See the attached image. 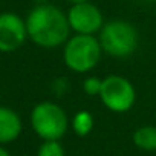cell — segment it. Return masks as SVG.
<instances>
[{
	"instance_id": "obj_1",
	"label": "cell",
	"mask_w": 156,
	"mask_h": 156,
	"mask_svg": "<svg viewBox=\"0 0 156 156\" xmlns=\"http://www.w3.org/2000/svg\"><path fill=\"white\" fill-rule=\"evenodd\" d=\"M28 40L41 49H57L72 35L67 16L52 3L35 5L26 16Z\"/></svg>"
},
{
	"instance_id": "obj_2",
	"label": "cell",
	"mask_w": 156,
	"mask_h": 156,
	"mask_svg": "<svg viewBox=\"0 0 156 156\" xmlns=\"http://www.w3.org/2000/svg\"><path fill=\"white\" fill-rule=\"evenodd\" d=\"M103 52L112 58H127L139 46V32L133 23L122 19H113L104 23L98 34Z\"/></svg>"
},
{
	"instance_id": "obj_3",
	"label": "cell",
	"mask_w": 156,
	"mask_h": 156,
	"mask_svg": "<svg viewBox=\"0 0 156 156\" xmlns=\"http://www.w3.org/2000/svg\"><path fill=\"white\" fill-rule=\"evenodd\" d=\"M103 54L98 35L72 34L63 44V63L73 73H87L94 70Z\"/></svg>"
},
{
	"instance_id": "obj_4",
	"label": "cell",
	"mask_w": 156,
	"mask_h": 156,
	"mask_svg": "<svg viewBox=\"0 0 156 156\" xmlns=\"http://www.w3.org/2000/svg\"><path fill=\"white\" fill-rule=\"evenodd\" d=\"M32 132L41 141H60L70 127L66 110L54 101L37 103L29 115Z\"/></svg>"
},
{
	"instance_id": "obj_5",
	"label": "cell",
	"mask_w": 156,
	"mask_h": 156,
	"mask_svg": "<svg viewBox=\"0 0 156 156\" xmlns=\"http://www.w3.org/2000/svg\"><path fill=\"white\" fill-rule=\"evenodd\" d=\"M100 100L113 113H127L136 103V89L129 78L122 75H107L103 78Z\"/></svg>"
},
{
	"instance_id": "obj_6",
	"label": "cell",
	"mask_w": 156,
	"mask_h": 156,
	"mask_svg": "<svg viewBox=\"0 0 156 156\" xmlns=\"http://www.w3.org/2000/svg\"><path fill=\"white\" fill-rule=\"evenodd\" d=\"M66 16L73 34L98 35L106 23L101 9L92 2L70 5V8L66 11Z\"/></svg>"
},
{
	"instance_id": "obj_7",
	"label": "cell",
	"mask_w": 156,
	"mask_h": 156,
	"mask_svg": "<svg viewBox=\"0 0 156 156\" xmlns=\"http://www.w3.org/2000/svg\"><path fill=\"white\" fill-rule=\"evenodd\" d=\"M28 40L26 22L16 12H0V52L11 54L19 51Z\"/></svg>"
},
{
	"instance_id": "obj_8",
	"label": "cell",
	"mask_w": 156,
	"mask_h": 156,
	"mask_svg": "<svg viewBox=\"0 0 156 156\" xmlns=\"http://www.w3.org/2000/svg\"><path fill=\"white\" fill-rule=\"evenodd\" d=\"M23 132L22 116L8 106H0V145L12 144Z\"/></svg>"
},
{
	"instance_id": "obj_9",
	"label": "cell",
	"mask_w": 156,
	"mask_h": 156,
	"mask_svg": "<svg viewBox=\"0 0 156 156\" xmlns=\"http://www.w3.org/2000/svg\"><path fill=\"white\" fill-rule=\"evenodd\" d=\"M132 141L135 147L144 151H156V126H141L133 135Z\"/></svg>"
},
{
	"instance_id": "obj_10",
	"label": "cell",
	"mask_w": 156,
	"mask_h": 156,
	"mask_svg": "<svg viewBox=\"0 0 156 156\" xmlns=\"http://www.w3.org/2000/svg\"><path fill=\"white\" fill-rule=\"evenodd\" d=\"M70 127H72V132L80 136V138H84L87 135L92 133L94 127H95V118L90 112L87 110H80L76 112L72 119H70Z\"/></svg>"
},
{
	"instance_id": "obj_11",
	"label": "cell",
	"mask_w": 156,
	"mask_h": 156,
	"mask_svg": "<svg viewBox=\"0 0 156 156\" xmlns=\"http://www.w3.org/2000/svg\"><path fill=\"white\" fill-rule=\"evenodd\" d=\"M37 156H66L60 141H41L37 148Z\"/></svg>"
},
{
	"instance_id": "obj_12",
	"label": "cell",
	"mask_w": 156,
	"mask_h": 156,
	"mask_svg": "<svg viewBox=\"0 0 156 156\" xmlns=\"http://www.w3.org/2000/svg\"><path fill=\"white\" fill-rule=\"evenodd\" d=\"M103 78L100 76H86L83 81V90L89 97H100Z\"/></svg>"
},
{
	"instance_id": "obj_13",
	"label": "cell",
	"mask_w": 156,
	"mask_h": 156,
	"mask_svg": "<svg viewBox=\"0 0 156 156\" xmlns=\"http://www.w3.org/2000/svg\"><path fill=\"white\" fill-rule=\"evenodd\" d=\"M0 156H11V153L6 148V145H0Z\"/></svg>"
},
{
	"instance_id": "obj_14",
	"label": "cell",
	"mask_w": 156,
	"mask_h": 156,
	"mask_svg": "<svg viewBox=\"0 0 156 156\" xmlns=\"http://www.w3.org/2000/svg\"><path fill=\"white\" fill-rule=\"evenodd\" d=\"M70 2V5H73V3H84V2H92V0H69Z\"/></svg>"
},
{
	"instance_id": "obj_15",
	"label": "cell",
	"mask_w": 156,
	"mask_h": 156,
	"mask_svg": "<svg viewBox=\"0 0 156 156\" xmlns=\"http://www.w3.org/2000/svg\"><path fill=\"white\" fill-rule=\"evenodd\" d=\"M35 5H43V3H48V0H34Z\"/></svg>"
},
{
	"instance_id": "obj_16",
	"label": "cell",
	"mask_w": 156,
	"mask_h": 156,
	"mask_svg": "<svg viewBox=\"0 0 156 156\" xmlns=\"http://www.w3.org/2000/svg\"><path fill=\"white\" fill-rule=\"evenodd\" d=\"M147 2H156V0H147Z\"/></svg>"
}]
</instances>
